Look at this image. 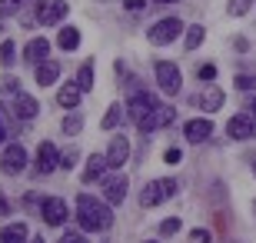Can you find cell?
<instances>
[{"mask_svg":"<svg viewBox=\"0 0 256 243\" xmlns=\"http://www.w3.org/2000/svg\"><path fill=\"white\" fill-rule=\"evenodd\" d=\"M176 190H180V183H176V180H153V183H146V187H143L140 203L143 206H156V203H163V200H170Z\"/></svg>","mask_w":256,"mask_h":243,"instance_id":"4","label":"cell"},{"mask_svg":"<svg viewBox=\"0 0 256 243\" xmlns=\"http://www.w3.org/2000/svg\"><path fill=\"white\" fill-rule=\"evenodd\" d=\"M14 60H17V47H14V40H4V47H0V64L14 67Z\"/></svg>","mask_w":256,"mask_h":243,"instance_id":"26","label":"cell"},{"mask_svg":"<svg viewBox=\"0 0 256 243\" xmlns=\"http://www.w3.org/2000/svg\"><path fill=\"white\" fill-rule=\"evenodd\" d=\"M14 110H17V117L20 120H30V117H37V100L34 97H27V94H17L14 97Z\"/></svg>","mask_w":256,"mask_h":243,"instance_id":"19","label":"cell"},{"mask_svg":"<svg viewBox=\"0 0 256 243\" xmlns=\"http://www.w3.org/2000/svg\"><path fill=\"white\" fill-rule=\"evenodd\" d=\"M80 127H84L80 113H74V117H64V133H66V137H76V133H80Z\"/></svg>","mask_w":256,"mask_h":243,"instance_id":"27","label":"cell"},{"mask_svg":"<svg viewBox=\"0 0 256 243\" xmlns=\"http://www.w3.org/2000/svg\"><path fill=\"white\" fill-rule=\"evenodd\" d=\"M226 133L233 137V140H253V137H256V120H253V113H236V117L226 123Z\"/></svg>","mask_w":256,"mask_h":243,"instance_id":"6","label":"cell"},{"mask_svg":"<svg viewBox=\"0 0 256 243\" xmlns=\"http://www.w3.org/2000/svg\"><path fill=\"white\" fill-rule=\"evenodd\" d=\"M160 4H166V0H160Z\"/></svg>","mask_w":256,"mask_h":243,"instance_id":"43","label":"cell"},{"mask_svg":"<svg viewBox=\"0 0 256 243\" xmlns=\"http://www.w3.org/2000/svg\"><path fill=\"white\" fill-rule=\"evenodd\" d=\"M126 160H130V140H126V137H114V140H110V150H106L110 170H120Z\"/></svg>","mask_w":256,"mask_h":243,"instance_id":"10","label":"cell"},{"mask_svg":"<svg viewBox=\"0 0 256 243\" xmlns=\"http://www.w3.org/2000/svg\"><path fill=\"white\" fill-rule=\"evenodd\" d=\"M250 110H253V117H256V100H253V103H250Z\"/></svg>","mask_w":256,"mask_h":243,"instance_id":"41","label":"cell"},{"mask_svg":"<svg viewBox=\"0 0 256 243\" xmlns=\"http://www.w3.org/2000/svg\"><path fill=\"white\" fill-rule=\"evenodd\" d=\"M156 84H160L163 94H180L183 77H180V70H176L170 60H160V64H156Z\"/></svg>","mask_w":256,"mask_h":243,"instance_id":"5","label":"cell"},{"mask_svg":"<svg viewBox=\"0 0 256 243\" xmlns=\"http://www.w3.org/2000/svg\"><path fill=\"white\" fill-rule=\"evenodd\" d=\"M124 7H126V10H140L143 4H140V0H124Z\"/></svg>","mask_w":256,"mask_h":243,"instance_id":"38","label":"cell"},{"mask_svg":"<svg viewBox=\"0 0 256 243\" xmlns=\"http://www.w3.org/2000/svg\"><path fill=\"white\" fill-rule=\"evenodd\" d=\"M206 40V30L200 27V24H193V27H186V50H196L200 44Z\"/></svg>","mask_w":256,"mask_h":243,"instance_id":"25","label":"cell"},{"mask_svg":"<svg viewBox=\"0 0 256 243\" xmlns=\"http://www.w3.org/2000/svg\"><path fill=\"white\" fill-rule=\"evenodd\" d=\"M34 77H37V84H40V87L57 84V77H60V64H57V60H44V64H37Z\"/></svg>","mask_w":256,"mask_h":243,"instance_id":"17","label":"cell"},{"mask_svg":"<svg viewBox=\"0 0 256 243\" xmlns=\"http://www.w3.org/2000/svg\"><path fill=\"white\" fill-rule=\"evenodd\" d=\"M124 117H126V107L114 103V107L106 110V117H104V123H100V127H104V130H114V127H120V123H124Z\"/></svg>","mask_w":256,"mask_h":243,"instance_id":"22","label":"cell"},{"mask_svg":"<svg viewBox=\"0 0 256 243\" xmlns=\"http://www.w3.org/2000/svg\"><path fill=\"white\" fill-rule=\"evenodd\" d=\"M60 243H86V240L80 233H64V236H60Z\"/></svg>","mask_w":256,"mask_h":243,"instance_id":"37","label":"cell"},{"mask_svg":"<svg viewBox=\"0 0 256 243\" xmlns=\"http://www.w3.org/2000/svg\"><path fill=\"white\" fill-rule=\"evenodd\" d=\"M190 240H193V243H210V230H193Z\"/></svg>","mask_w":256,"mask_h":243,"instance_id":"34","label":"cell"},{"mask_svg":"<svg viewBox=\"0 0 256 243\" xmlns=\"http://www.w3.org/2000/svg\"><path fill=\"white\" fill-rule=\"evenodd\" d=\"M200 77H203V80H213V77H216V67H213V64H203V67H200Z\"/></svg>","mask_w":256,"mask_h":243,"instance_id":"33","label":"cell"},{"mask_svg":"<svg viewBox=\"0 0 256 243\" xmlns=\"http://www.w3.org/2000/svg\"><path fill=\"white\" fill-rule=\"evenodd\" d=\"M44 220H47L50 226H60L66 220V203L60 196H47V200H44Z\"/></svg>","mask_w":256,"mask_h":243,"instance_id":"12","label":"cell"},{"mask_svg":"<svg viewBox=\"0 0 256 243\" xmlns=\"http://www.w3.org/2000/svg\"><path fill=\"white\" fill-rule=\"evenodd\" d=\"M180 157H183V153H180L176 147H170V150H166V163H180Z\"/></svg>","mask_w":256,"mask_h":243,"instance_id":"36","label":"cell"},{"mask_svg":"<svg viewBox=\"0 0 256 243\" xmlns=\"http://www.w3.org/2000/svg\"><path fill=\"white\" fill-rule=\"evenodd\" d=\"M24 167H27V150L20 143H10L4 150V157H0V170L4 173H24Z\"/></svg>","mask_w":256,"mask_h":243,"instance_id":"7","label":"cell"},{"mask_svg":"<svg viewBox=\"0 0 256 243\" xmlns=\"http://www.w3.org/2000/svg\"><path fill=\"white\" fill-rule=\"evenodd\" d=\"M156 107H160V103H156V97H150V94H133L130 103H126V117H130V120L136 123L143 133H150V130H153L150 123H153V113H156Z\"/></svg>","mask_w":256,"mask_h":243,"instance_id":"2","label":"cell"},{"mask_svg":"<svg viewBox=\"0 0 256 243\" xmlns=\"http://www.w3.org/2000/svg\"><path fill=\"white\" fill-rule=\"evenodd\" d=\"M183 20H176V17H163V20H156L150 30H146V40H150L153 47H166V44H173V40L183 34Z\"/></svg>","mask_w":256,"mask_h":243,"instance_id":"3","label":"cell"},{"mask_svg":"<svg viewBox=\"0 0 256 243\" xmlns=\"http://www.w3.org/2000/svg\"><path fill=\"white\" fill-rule=\"evenodd\" d=\"M250 4H253V0H230V17H243V14H246L250 10Z\"/></svg>","mask_w":256,"mask_h":243,"instance_id":"28","label":"cell"},{"mask_svg":"<svg viewBox=\"0 0 256 243\" xmlns=\"http://www.w3.org/2000/svg\"><path fill=\"white\" fill-rule=\"evenodd\" d=\"M236 87H240V90H256V77H243V74H240Z\"/></svg>","mask_w":256,"mask_h":243,"instance_id":"31","label":"cell"},{"mask_svg":"<svg viewBox=\"0 0 256 243\" xmlns=\"http://www.w3.org/2000/svg\"><path fill=\"white\" fill-rule=\"evenodd\" d=\"M106 170H110V163H106V153H94V157L86 160V170L80 173V180H84V183H94V180L104 177Z\"/></svg>","mask_w":256,"mask_h":243,"instance_id":"13","label":"cell"},{"mask_svg":"<svg viewBox=\"0 0 256 243\" xmlns=\"http://www.w3.org/2000/svg\"><path fill=\"white\" fill-rule=\"evenodd\" d=\"M17 4H20V0H0V17L14 14V10H17Z\"/></svg>","mask_w":256,"mask_h":243,"instance_id":"32","label":"cell"},{"mask_svg":"<svg viewBox=\"0 0 256 243\" xmlns=\"http://www.w3.org/2000/svg\"><path fill=\"white\" fill-rule=\"evenodd\" d=\"M253 210H256V203H253Z\"/></svg>","mask_w":256,"mask_h":243,"instance_id":"44","label":"cell"},{"mask_svg":"<svg viewBox=\"0 0 256 243\" xmlns=\"http://www.w3.org/2000/svg\"><path fill=\"white\" fill-rule=\"evenodd\" d=\"M24 240H27V226H24V223L0 226V243H24Z\"/></svg>","mask_w":256,"mask_h":243,"instance_id":"20","label":"cell"},{"mask_svg":"<svg viewBox=\"0 0 256 243\" xmlns=\"http://www.w3.org/2000/svg\"><path fill=\"white\" fill-rule=\"evenodd\" d=\"M66 14V4L64 0H40L37 4V20L44 24V27H54V24H60Z\"/></svg>","mask_w":256,"mask_h":243,"instance_id":"8","label":"cell"},{"mask_svg":"<svg viewBox=\"0 0 256 243\" xmlns=\"http://www.w3.org/2000/svg\"><path fill=\"white\" fill-rule=\"evenodd\" d=\"M193 100L200 103V110H220V107H223V90H220L216 84H206Z\"/></svg>","mask_w":256,"mask_h":243,"instance_id":"11","label":"cell"},{"mask_svg":"<svg viewBox=\"0 0 256 243\" xmlns=\"http://www.w3.org/2000/svg\"><path fill=\"white\" fill-rule=\"evenodd\" d=\"M173 117H176V110H173V107H166V103H160V107H156V113H153V130H156V127H166V123H173Z\"/></svg>","mask_w":256,"mask_h":243,"instance_id":"23","label":"cell"},{"mask_svg":"<svg viewBox=\"0 0 256 243\" xmlns=\"http://www.w3.org/2000/svg\"><path fill=\"white\" fill-rule=\"evenodd\" d=\"M146 243H153V240H146Z\"/></svg>","mask_w":256,"mask_h":243,"instance_id":"45","label":"cell"},{"mask_svg":"<svg viewBox=\"0 0 256 243\" xmlns=\"http://www.w3.org/2000/svg\"><path fill=\"white\" fill-rule=\"evenodd\" d=\"M60 167V153H57V147L50 140H44L37 147V173H54V170Z\"/></svg>","mask_w":256,"mask_h":243,"instance_id":"9","label":"cell"},{"mask_svg":"<svg viewBox=\"0 0 256 243\" xmlns=\"http://www.w3.org/2000/svg\"><path fill=\"white\" fill-rule=\"evenodd\" d=\"M126 177H110L104 180V196H106V203H124V196H126Z\"/></svg>","mask_w":256,"mask_h":243,"instance_id":"15","label":"cell"},{"mask_svg":"<svg viewBox=\"0 0 256 243\" xmlns=\"http://www.w3.org/2000/svg\"><path fill=\"white\" fill-rule=\"evenodd\" d=\"M183 133H186V140H190V143H203L210 133H213V123H210V120H200V117H196V120H190L186 127H183Z\"/></svg>","mask_w":256,"mask_h":243,"instance_id":"16","label":"cell"},{"mask_svg":"<svg viewBox=\"0 0 256 243\" xmlns=\"http://www.w3.org/2000/svg\"><path fill=\"white\" fill-rule=\"evenodd\" d=\"M0 216H7V200H4V193H0Z\"/></svg>","mask_w":256,"mask_h":243,"instance_id":"39","label":"cell"},{"mask_svg":"<svg viewBox=\"0 0 256 243\" xmlns=\"http://www.w3.org/2000/svg\"><path fill=\"white\" fill-rule=\"evenodd\" d=\"M57 44L64 50H76V47H80V30H76V27H64L57 34Z\"/></svg>","mask_w":256,"mask_h":243,"instance_id":"21","label":"cell"},{"mask_svg":"<svg viewBox=\"0 0 256 243\" xmlns=\"http://www.w3.org/2000/svg\"><path fill=\"white\" fill-rule=\"evenodd\" d=\"M74 160H76V150H66V157H60V167H74Z\"/></svg>","mask_w":256,"mask_h":243,"instance_id":"35","label":"cell"},{"mask_svg":"<svg viewBox=\"0 0 256 243\" xmlns=\"http://www.w3.org/2000/svg\"><path fill=\"white\" fill-rule=\"evenodd\" d=\"M253 170H256V167H253Z\"/></svg>","mask_w":256,"mask_h":243,"instance_id":"46","label":"cell"},{"mask_svg":"<svg viewBox=\"0 0 256 243\" xmlns=\"http://www.w3.org/2000/svg\"><path fill=\"white\" fill-rule=\"evenodd\" d=\"M30 243H44V236H37V240H30Z\"/></svg>","mask_w":256,"mask_h":243,"instance_id":"42","label":"cell"},{"mask_svg":"<svg viewBox=\"0 0 256 243\" xmlns=\"http://www.w3.org/2000/svg\"><path fill=\"white\" fill-rule=\"evenodd\" d=\"M76 87H80V90H94V64H84L80 67V70H76Z\"/></svg>","mask_w":256,"mask_h":243,"instance_id":"24","label":"cell"},{"mask_svg":"<svg viewBox=\"0 0 256 243\" xmlns=\"http://www.w3.org/2000/svg\"><path fill=\"white\" fill-rule=\"evenodd\" d=\"M0 90H4V94H10V90L17 94V90H20V80H17V77H4V80H0Z\"/></svg>","mask_w":256,"mask_h":243,"instance_id":"30","label":"cell"},{"mask_svg":"<svg viewBox=\"0 0 256 243\" xmlns=\"http://www.w3.org/2000/svg\"><path fill=\"white\" fill-rule=\"evenodd\" d=\"M160 233H163V236L180 233V220H176V216H173V220H163V223H160Z\"/></svg>","mask_w":256,"mask_h":243,"instance_id":"29","label":"cell"},{"mask_svg":"<svg viewBox=\"0 0 256 243\" xmlns=\"http://www.w3.org/2000/svg\"><path fill=\"white\" fill-rule=\"evenodd\" d=\"M76 220H80V226H84V230L100 233V230H110L114 213H110V206H106V203L94 200L90 193H80V196H76Z\"/></svg>","mask_w":256,"mask_h":243,"instance_id":"1","label":"cell"},{"mask_svg":"<svg viewBox=\"0 0 256 243\" xmlns=\"http://www.w3.org/2000/svg\"><path fill=\"white\" fill-rule=\"evenodd\" d=\"M80 97H84V90H80L76 84H64L57 90V103H60V107H66V110H74L76 103H80Z\"/></svg>","mask_w":256,"mask_h":243,"instance_id":"18","label":"cell"},{"mask_svg":"<svg viewBox=\"0 0 256 243\" xmlns=\"http://www.w3.org/2000/svg\"><path fill=\"white\" fill-rule=\"evenodd\" d=\"M47 54H50V40H44V37H34L27 47H24V60H30L34 67L44 64V60H47Z\"/></svg>","mask_w":256,"mask_h":243,"instance_id":"14","label":"cell"},{"mask_svg":"<svg viewBox=\"0 0 256 243\" xmlns=\"http://www.w3.org/2000/svg\"><path fill=\"white\" fill-rule=\"evenodd\" d=\"M4 137H7V130H4V110H0V143H4Z\"/></svg>","mask_w":256,"mask_h":243,"instance_id":"40","label":"cell"}]
</instances>
